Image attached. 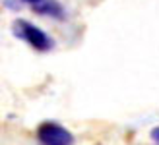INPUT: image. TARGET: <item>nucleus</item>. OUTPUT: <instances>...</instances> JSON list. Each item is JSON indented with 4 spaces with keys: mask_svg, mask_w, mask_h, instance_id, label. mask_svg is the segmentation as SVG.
Returning <instances> with one entry per match:
<instances>
[{
    "mask_svg": "<svg viewBox=\"0 0 159 145\" xmlns=\"http://www.w3.org/2000/svg\"><path fill=\"white\" fill-rule=\"evenodd\" d=\"M21 2H27V4H31V6H37V4H41L43 0H21Z\"/></svg>",
    "mask_w": 159,
    "mask_h": 145,
    "instance_id": "39448f33",
    "label": "nucleus"
},
{
    "mask_svg": "<svg viewBox=\"0 0 159 145\" xmlns=\"http://www.w3.org/2000/svg\"><path fill=\"white\" fill-rule=\"evenodd\" d=\"M37 139L43 145H74L72 132L51 120H47L37 128Z\"/></svg>",
    "mask_w": 159,
    "mask_h": 145,
    "instance_id": "f03ea898",
    "label": "nucleus"
},
{
    "mask_svg": "<svg viewBox=\"0 0 159 145\" xmlns=\"http://www.w3.org/2000/svg\"><path fill=\"white\" fill-rule=\"evenodd\" d=\"M33 10L41 15H51V18H57V20H64L66 18V10L62 8V4L58 0H43L41 4L33 6Z\"/></svg>",
    "mask_w": 159,
    "mask_h": 145,
    "instance_id": "7ed1b4c3",
    "label": "nucleus"
},
{
    "mask_svg": "<svg viewBox=\"0 0 159 145\" xmlns=\"http://www.w3.org/2000/svg\"><path fill=\"white\" fill-rule=\"evenodd\" d=\"M149 138L153 139V143H155V145H159V126L152 130V134H149Z\"/></svg>",
    "mask_w": 159,
    "mask_h": 145,
    "instance_id": "20e7f679",
    "label": "nucleus"
},
{
    "mask_svg": "<svg viewBox=\"0 0 159 145\" xmlns=\"http://www.w3.org/2000/svg\"><path fill=\"white\" fill-rule=\"evenodd\" d=\"M12 33L16 39H20V41H25L29 46H33L35 51H41V52H47L52 48V39L45 33L41 27H37L35 23H31L27 20H14L12 23Z\"/></svg>",
    "mask_w": 159,
    "mask_h": 145,
    "instance_id": "f257e3e1",
    "label": "nucleus"
}]
</instances>
